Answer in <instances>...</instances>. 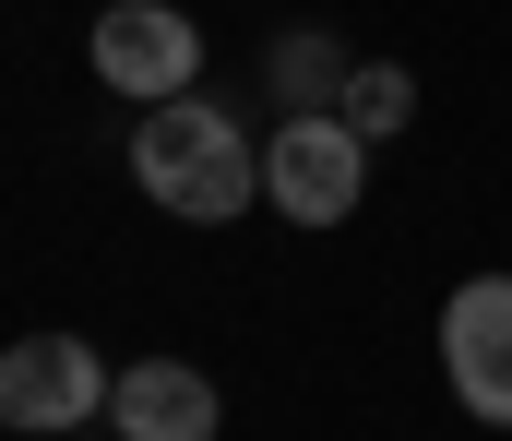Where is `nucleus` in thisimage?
Returning a JSON list of instances; mask_svg holds the SVG:
<instances>
[{
  "label": "nucleus",
  "instance_id": "f257e3e1",
  "mask_svg": "<svg viewBox=\"0 0 512 441\" xmlns=\"http://www.w3.org/2000/svg\"><path fill=\"white\" fill-rule=\"evenodd\" d=\"M131 179H143L155 215H179V227H227V215L262 203V144L215 108V96H167V108L131 120Z\"/></svg>",
  "mask_w": 512,
  "mask_h": 441
},
{
  "label": "nucleus",
  "instance_id": "f03ea898",
  "mask_svg": "<svg viewBox=\"0 0 512 441\" xmlns=\"http://www.w3.org/2000/svg\"><path fill=\"white\" fill-rule=\"evenodd\" d=\"M262 203L286 227H346L370 203V132H346V108H286L262 144Z\"/></svg>",
  "mask_w": 512,
  "mask_h": 441
},
{
  "label": "nucleus",
  "instance_id": "7ed1b4c3",
  "mask_svg": "<svg viewBox=\"0 0 512 441\" xmlns=\"http://www.w3.org/2000/svg\"><path fill=\"white\" fill-rule=\"evenodd\" d=\"M108 394H120V370L84 334H12L0 346V430H24V441L108 418Z\"/></svg>",
  "mask_w": 512,
  "mask_h": 441
},
{
  "label": "nucleus",
  "instance_id": "20e7f679",
  "mask_svg": "<svg viewBox=\"0 0 512 441\" xmlns=\"http://www.w3.org/2000/svg\"><path fill=\"white\" fill-rule=\"evenodd\" d=\"M441 382L477 430H512V275H465L441 298Z\"/></svg>",
  "mask_w": 512,
  "mask_h": 441
},
{
  "label": "nucleus",
  "instance_id": "39448f33",
  "mask_svg": "<svg viewBox=\"0 0 512 441\" xmlns=\"http://www.w3.org/2000/svg\"><path fill=\"white\" fill-rule=\"evenodd\" d=\"M191 72H203V24L179 0H108L96 12V84L108 96L167 108V96H191Z\"/></svg>",
  "mask_w": 512,
  "mask_h": 441
},
{
  "label": "nucleus",
  "instance_id": "423d86ee",
  "mask_svg": "<svg viewBox=\"0 0 512 441\" xmlns=\"http://www.w3.org/2000/svg\"><path fill=\"white\" fill-rule=\"evenodd\" d=\"M108 418H120V441H215V382L191 370V358H131L120 394H108Z\"/></svg>",
  "mask_w": 512,
  "mask_h": 441
},
{
  "label": "nucleus",
  "instance_id": "0eeeda50",
  "mask_svg": "<svg viewBox=\"0 0 512 441\" xmlns=\"http://www.w3.org/2000/svg\"><path fill=\"white\" fill-rule=\"evenodd\" d=\"M334 108H346V132H370V144H393V132H417V72H405V60H358Z\"/></svg>",
  "mask_w": 512,
  "mask_h": 441
},
{
  "label": "nucleus",
  "instance_id": "6e6552de",
  "mask_svg": "<svg viewBox=\"0 0 512 441\" xmlns=\"http://www.w3.org/2000/svg\"><path fill=\"white\" fill-rule=\"evenodd\" d=\"M262 72H274V96H286V108H334L358 60H346L334 36H274V48H262Z\"/></svg>",
  "mask_w": 512,
  "mask_h": 441
}]
</instances>
